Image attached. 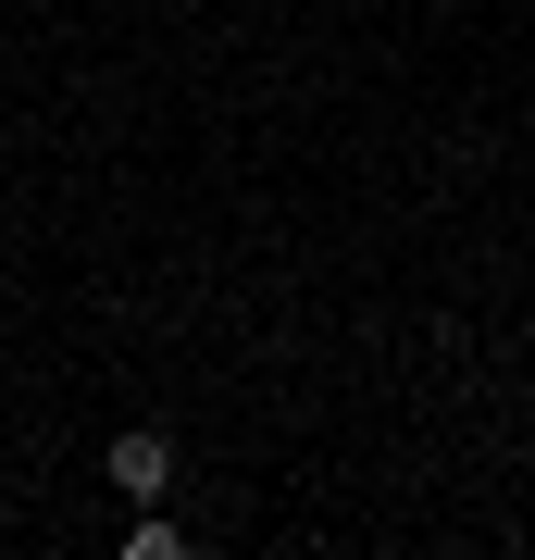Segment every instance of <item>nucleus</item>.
Here are the masks:
<instances>
[{
  "mask_svg": "<svg viewBox=\"0 0 535 560\" xmlns=\"http://www.w3.org/2000/svg\"><path fill=\"white\" fill-rule=\"evenodd\" d=\"M125 560H187V536H175V523H162V499H150L138 523H125Z\"/></svg>",
  "mask_w": 535,
  "mask_h": 560,
  "instance_id": "2",
  "label": "nucleus"
},
{
  "mask_svg": "<svg viewBox=\"0 0 535 560\" xmlns=\"http://www.w3.org/2000/svg\"><path fill=\"white\" fill-rule=\"evenodd\" d=\"M100 474L125 486V511H150L162 486H175V436H162V423H125V436L100 448Z\"/></svg>",
  "mask_w": 535,
  "mask_h": 560,
  "instance_id": "1",
  "label": "nucleus"
}]
</instances>
